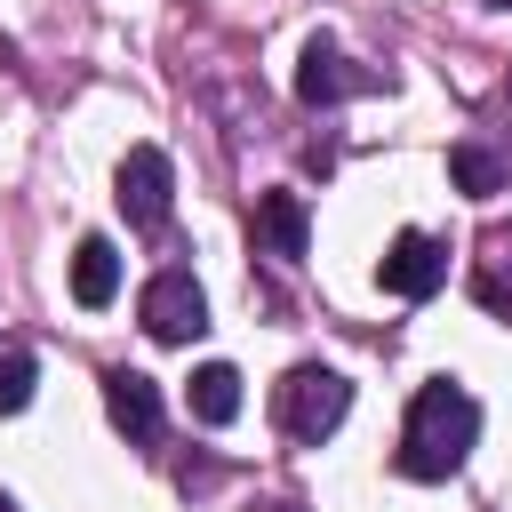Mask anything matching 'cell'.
<instances>
[{
  "mask_svg": "<svg viewBox=\"0 0 512 512\" xmlns=\"http://www.w3.org/2000/svg\"><path fill=\"white\" fill-rule=\"evenodd\" d=\"M480 440V400L448 376H432L416 400H408V424H400V472L408 480H448Z\"/></svg>",
  "mask_w": 512,
  "mask_h": 512,
  "instance_id": "6da1fadb",
  "label": "cell"
},
{
  "mask_svg": "<svg viewBox=\"0 0 512 512\" xmlns=\"http://www.w3.org/2000/svg\"><path fill=\"white\" fill-rule=\"evenodd\" d=\"M344 408H352V384L336 376V368H288V384H280V424H288V440H304V448H320L336 424H344Z\"/></svg>",
  "mask_w": 512,
  "mask_h": 512,
  "instance_id": "7a4b0ae2",
  "label": "cell"
},
{
  "mask_svg": "<svg viewBox=\"0 0 512 512\" xmlns=\"http://www.w3.org/2000/svg\"><path fill=\"white\" fill-rule=\"evenodd\" d=\"M168 208H176V168H168V152H160V144H128V160H120V216L144 224V232H160Z\"/></svg>",
  "mask_w": 512,
  "mask_h": 512,
  "instance_id": "3957f363",
  "label": "cell"
},
{
  "mask_svg": "<svg viewBox=\"0 0 512 512\" xmlns=\"http://www.w3.org/2000/svg\"><path fill=\"white\" fill-rule=\"evenodd\" d=\"M144 328L160 336V344H192L200 328H208V296H200V280L192 272H160L152 288H144Z\"/></svg>",
  "mask_w": 512,
  "mask_h": 512,
  "instance_id": "277c9868",
  "label": "cell"
},
{
  "mask_svg": "<svg viewBox=\"0 0 512 512\" xmlns=\"http://www.w3.org/2000/svg\"><path fill=\"white\" fill-rule=\"evenodd\" d=\"M376 272H384V288H392V296H432V288L448 280V248H440L432 232H400V240L384 248V264H376Z\"/></svg>",
  "mask_w": 512,
  "mask_h": 512,
  "instance_id": "5b68a950",
  "label": "cell"
},
{
  "mask_svg": "<svg viewBox=\"0 0 512 512\" xmlns=\"http://www.w3.org/2000/svg\"><path fill=\"white\" fill-rule=\"evenodd\" d=\"M104 408H112V424L144 448V440H160V384L152 376H136V368H104Z\"/></svg>",
  "mask_w": 512,
  "mask_h": 512,
  "instance_id": "8992f818",
  "label": "cell"
},
{
  "mask_svg": "<svg viewBox=\"0 0 512 512\" xmlns=\"http://www.w3.org/2000/svg\"><path fill=\"white\" fill-rule=\"evenodd\" d=\"M352 88H376V72H344L336 40L312 32V40H304V64H296V96H304V104H336V96H352Z\"/></svg>",
  "mask_w": 512,
  "mask_h": 512,
  "instance_id": "52a82bcc",
  "label": "cell"
},
{
  "mask_svg": "<svg viewBox=\"0 0 512 512\" xmlns=\"http://www.w3.org/2000/svg\"><path fill=\"white\" fill-rule=\"evenodd\" d=\"M304 240H312L304 200H296V192H264V200H256V248H264V256H280V264H296V256H304Z\"/></svg>",
  "mask_w": 512,
  "mask_h": 512,
  "instance_id": "ba28073f",
  "label": "cell"
},
{
  "mask_svg": "<svg viewBox=\"0 0 512 512\" xmlns=\"http://www.w3.org/2000/svg\"><path fill=\"white\" fill-rule=\"evenodd\" d=\"M72 296H80L88 312H104V304L120 296V248H112V240H80V248H72Z\"/></svg>",
  "mask_w": 512,
  "mask_h": 512,
  "instance_id": "9c48e42d",
  "label": "cell"
},
{
  "mask_svg": "<svg viewBox=\"0 0 512 512\" xmlns=\"http://www.w3.org/2000/svg\"><path fill=\"white\" fill-rule=\"evenodd\" d=\"M472 296H480L488 312H504V320H512V224H496V232H480V264H472Z\"/></svg>",
  "mask_w": 512,
  "mask_h": 512,
  "instance_id": "30bf717a",
  "label": "cell"
},
{
  "mask_svg": "<svg viewBox=\"0 0 512 512\" xmlns=\"http://www.w3.org/2000/svg\"><path fill=\"white\" fill-rule=\"evenodd\" d=\"M192 416H200V424H232V416H240V368H232V360L192 368Z\"/></svg>",
  "mask_w": 512,
  "mask_h": 512,
  "instance_id": "8fae6325",
  "label": "cell"
},
{
  "mask_svg": "<svg viewBox=\"0 0 512 512\" xmlns=\"http://www.w3.org/2000/svg\"><path fill=\"white\" fill-rule=\"evenodd\" d=\"M448 176H456V192H472V200H488V192H504V152H488V144H456L448 152Z\"/></svg>",
  "mask_w": 512,
  "mask_h": 512,
  "instance_id": "7c38bea8",
  "label": "cell"
},
{
  "mask_svg": "<svg viewBox=\"0 0 512 512\" xmlns=\"http://www.w3.org/2000/svg\"><path fill=\"white\" fill-rule=\"evenodd\" d=\"M32 400V352H0V416H16Z\"/></svg>",
  "mask_w": 512,
  "mask_h": 512,
  "instance_id": "4fadbf2b",
  "label": "cell"
},
{
  "mask_svg": "<svg viewBox=\"0 0 512 512\" xmlns=\"http://www.w3.org/2000/svg\"><path fill=\"white\" fill-rule=\"evenodd\" d=\"M264 512H304V504H264Z\"/></svg>",
  "mask_w": 512,
  "mask_h": 512,
  "instance_id": "5bb4252c",
  "label": "cell"
},
{
  "mask_svg": "<svg viewBox=\"0 0 512 512\" xmlns=\"http://www.w3.org/2000/svg\"><path fill=\"white\" fill-rule=\"evenodd\" d=\"M0 512H16V504H8V496H0Z\"/></svg>",
  "mask_w": 512,
  "mask_h": 512,
  "instance_id": "9a60e30c",
  "label": "cell"
}]
</instances>
